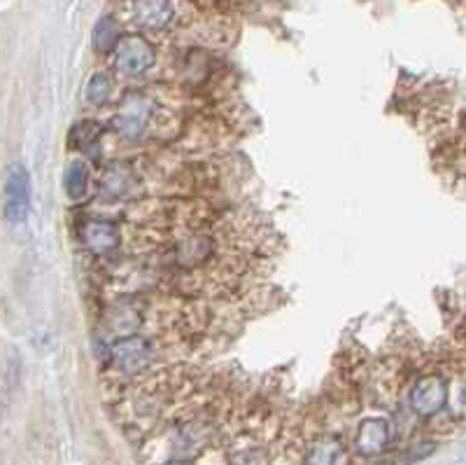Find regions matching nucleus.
<instances>
[{
	"mask_svg": "<svg viewBox=\"0 0 466 465\" xmlns=\"http://www.w3.org/2000/svg\"><path fill=\"white\" fill-rule=\"evenodd\" d=\"M114 68L124 75H142L154 64V50L145 38L140 35H124L117 41L112 50Z\"/></svg>",
	"mask_w": 466,
	"mask_h": 465,
	"instance_id": "1",
	"label": "nucleus"
},
{
	"mask_svg": "<svg viewBox=\"0 0 466 465\" xmlns=\"http://www.w3.org/2000/svg\"><path fill=\"white\" fill-rule=\"evenodd\" d=\"M149 115H152V101L145 94H126L117 105L114 129L124 138H138L148 127Z\"/></svg>",
	"mask_w": 466,
	"mask_h": 465,
	"instance_id": "2",
	"label": "nucleus"
},
{
	"mask_svg": "<svg viewBox=\"0 0 466 465\" xmlns=\"http://www.w3.org/2000/svg\"><path fill=\"white\" fill-rule=\"evenodd\" d=\"M31 208V180L22 164H10L5 178V218L12 224H22Z\"/></svg>",
	"mask_w": 466,
	"mask_h": 465,
	"instance_id": "3",
	"label": "nucleus"
},
{
	"mask_svg": "<svg viewBox=\"0 0 466 465\" xmlns=\"http://www.w3.org/2000/svg\"><path fill=\"white\" fill-rule=\"evenodd\" d=\"M445 402H448V381L436 374L422 377L416 388L410 391V407L420 416H432V414L441 412Z\"/></svg>",
	"mask_w": 466,
	"mask_h": 465,
	"instance_id": "4",
	"label": "nucleus"
},
{
	"mask_svg": "<svg viewBox=\"0 0 466 465\" xmlns=\"http://www.w3.org/2000/svg\"><path fill=\"white\" fill-rule=\"evenodd\" d=\"M112 356L121 372L136 374L149 365L152 349L142 337H124L112 344Z\"/></svg>",
	"mask_w": 466,
	"mask_h": 465,
	"instance_id": "5",
	"label": "nucleus"
},
{
	"mask_svg": "<svg viewBox=\"0 0 466 465\" xmlns=\"http://www.w3.org/2000/svg\"><path fill=\"white\" fill-rule=\"evenodd\" d=\"M390 442V424L385 419H366L359 424L357 437H354V449L362 456L382 454Z\"/></svg>",
	"mask_w": 466,
	"mask_h": 465,
	"instance_id": "6",
	"label": "nucleus"
},
{
	"mask_svg": "<svg viewBox=\"0 0 466 465\" xmlns=\"http://www.w3.org/2000/svg\"><path fill=\"white\" fill-rule=\"evenodd\" d=\"M133 19L148 31L166 29L173 19L171 0H133Z\"/></svg>",
	"mask_w": 466,
	"mask_h": 465,
	"instance_id": "7",
	"label": "nucleus"
},
{
	"mask_svg": "<svg viewBox=\"0 0 466 465\" xmlns=\"http://www.w3.org/2000/svg\"><path fill=\"white\" fill-rule=\"evenodd\" d=\"M120 242L117 230H114L112 223H105V220H89L82 227V243H85L92 253L103 255L110 253Z\"/></svg>",
	"mask_w": 466,
	"mask_h": 465,
	"instance_id": "8",
	"label": "nucleus"
},
{
	"mask_svg": "<svg viewBox=\"0 0 466 465\" xmlns=\"http://www.w3.org/2000/svg\"><path fill=\"white\" fill-rule=\"evenodd\" d=\"M211 253V242L203 239V236H192L183 246H177V260H180V265H199L208 258Z\"/></svg>",
	"mask_w": 466,
	"mask_h": 465,
	"instance_id": "9",
	"label": "nucleus"
},
{
	"mask_svg": "<svg viewBox=\"0 0 466 465\" xmlns=\"http://www.w3.org/2000/svg\"><path fill=\"white\" fill-rule=\"evenodd\" d=\"M131 185H133V176L129 169H110V173L105 176L103 180V192L112 199H120V196H126L131 192Z\"/></svg>",
	"mask_w": 466,
	"mask_h": 465,
	"instance_id": "10",
	"label": "nucleus"
},
{
	"mask_svg": "<svg viewBox=\"0 0 466 465\" xmlns=\"http://www.w3.org/2000/svg\"><path fill=\"white\" fill-rule=\"evenodd\" d=\"M86 180H89V169H86L85 161H73L66 171V192H68L73 199H80L86 192Z\"/></svg>",
	"mask_w": 466,
	"mask_h": 465,
	"instance_id": "11",
	"label": "nucleus"
},
{
	"mask_svg": "<svg viewBox=\"0 0 466 465\" xmlns=\"http://www.w3.org/2000/svg\"><path fill=\"white\" fill-rule=\"evenodd\" d=\"M112 78L108 73L92 75V80L86 82V98H89V104H108L110 96H112Z\"/></svg>",
	"mask_w": 466,
	"mask_h": 465,
	"instance_id": "12",
	"label": "nucleus"
},
{
	"mask_svg": "<svg viewBox=\"0 0 466 465\" xmlns=\"http://www.w3.org/2000/svg\"><path fill=\"white\" fill-rule=\"evenodd\" d=\"M114 45H117V23L114 19L103 17L94 29V47L98 52H108V50H114Z\"/></svg>",
	"mask_w": 466,
	"mask_h": 465,
	"instance_id": "13",
	"label": "nucleus"
},
{
	"mask_svg": "<svg viewBox=\"0 0 466 465\" xmlns=\"http://www.w3.org/2000/svg\"><path fill=\"white\" fill-rule=\"evenodd\" d=\"M338 454H341V444H338V440L325 437V440H319V442L315 444L310 456H308V460H310V463H334V460L338 459Z\"/></svg>",
	"mask_w": 466,
	"mask_h": 465,
	"instance_id": "14",
	"label": "nucleus"
},
{
	"mask_svg": "<svg viewBox=\"0 0 466 465\" xmlns=\"http://www.w3.org/2000/svg\"><path fill=\"white\" fill-rule=\"evenodd\" d=\"M462 405L466 407V384H464V388H462Z\"/></svg>",
	"mask_w": 466,
	"mask_h": 465,
	"instance_id": "15",
	"label": "nucleus"
}]
</instances>
